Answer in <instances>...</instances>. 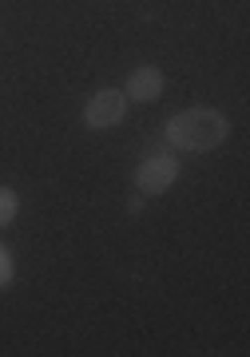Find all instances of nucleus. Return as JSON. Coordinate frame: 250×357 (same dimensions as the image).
Wrapping results in <instances>:
<instances>
[{"instance_id":"1","label":"nucleus","mask_w":250,"mask_h":357,"mask_svg":"<svg viewBox=\"0 0 250 357\" xmlns=\"http://www.w3.org/2000/svg\"><path fill=\"white\" fill-rule=\"evenodd\" d=\"M163 139L171 151H214L230 139V119L214 107H187V112H175L163 128Z\"/></svg>"},{"instance_id":"6","label":"nucleus","mask_w":250,"mask_h":357,"mask_svg":"<svg viewBox=\"0 0 250 357\" xmlns=\"http://www.w3.org/2000/svg\"><path fill=\"white\" fill-rule=\"evenodd\" d=\"M16 278V262H13V250L0 243V290H8Z\"/></svg>"},{"instance_id":"4","label":"nucleus","mask_w":250,"mask_h":357,"mask_svg":"<svg viewBox=\"0 0 250 357\" xmlns=\"http://www.w3.org/2000/svg\"><path fill=\"white\" fill-rule=\"evenodd\" d=\"M163 88H167V79H163V72L155 64H139L131 76H127L124 84V96L131 103H155L163 96Z\"/></svg>"},{"instance_id":"2","label":"nucleus","mask_w":250,"mask_h":357,"mask_svg":"<svg viewBox=\"0 0 250 357\" xmlns=\"http://www.w3.org/2000/svg\"><path fill=\"white\" fill-rule=\"evenodd\" d=\"M175 178H179V159H175V151L167 147H155V151H147L143 159H139V167H135V191L139 195H163V191H171L175 187Z\"/></svg>"},{"instance_id":"3","label":"nucleus","mask_w":250,"mask_h":357,"mask_svg":"<svg viewBox=\"0 0 250 357\" xmlns=\"http://www.w3.org/2000/svg\"><path fill=\"white\" fill-rule=\"evenodd\" d=\"M127 115V96L119 88H100L84 103V128L88 131H112Z\"/></svg>"},{"instance_id":"5","label":"nucleus","mask_w":250,"mask_h":357,"mask_svg":"<svg viewBox=\"0 0 250 357\" xmlns=\"http://www.w3.org/2000/svg\"><path fill=\"white\" fill-rule=\"evenodd\" d=\"M20 215V195L8 187V183H0V230H8Z\"/></svg>"},{"instance_id":"7","label":"nucleus","mask_w":250,"mask_h":357,"mask_svg":"<svg viewBox=\"0 0 250 357\" xmlns=\"http://www.w3.org/2000/svg\"><path fill=\"white\" fill-rule=\"evenodd\" d=\"M143 203H147V195H131V199H127V211H131V215H139V211H143Z\"/></svg>"}]
</instances>
